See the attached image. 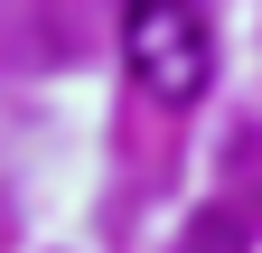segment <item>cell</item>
<instances>
[{
  "mask_svg": "<svg viewBox=\"0 0 262 253\" xmlns=\"http://www.w3.org/2000/svg\"><path fill=\"white\" fill-rule=\"evenodd\" d=\"M187 253H244V225H234V216H196V225H187Z\"/></svg>",
  "mask_w": 262,
  "mask_h": 253,
  "instance_id": "2",
  "label": "cell"
},
{
  "mask_svg": "<svg viewBox=\"0 0 262 253\" xmlns=\"http://www.w3.org/2000/svg\"><path fill=\"white\" fill-rule=\"evenodd\" d=\"M122 66L159 113H187L215 85V28L196 0H131L122 10Z\"/></svg>",
  "mask_w": 262,
  "mask_h": 253,
  "instance_id": "1",
  "label": "cell"
}]
</instances>
